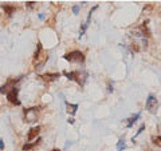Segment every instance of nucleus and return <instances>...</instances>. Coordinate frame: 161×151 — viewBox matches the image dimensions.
<instances>
[{
    "label": "nucleus",
    "mask_w": 161,
    "mask_h": 151,
    "mask_svg": "<svg viewBox=\"0 0 161 151\" xmlns=\"http://www.w3.org/2000/svg\"><path fill=\"white\" fill-rule=\"evenodd\" d=\"M63 58L66 60H69V62H73V63H83L85 62V55L80 51H71V52L64 55Z\"/></svg>",
    "instance_id": "1"
},
{
    "label": "nucleus",
    "mask_w": 161,
    "mask_h": 151,
    "mask_svg": "<svg viewBox=\"0 0 161 151\" xmlns=\"http://www.w3.org/2000/svg\"><path fill=\"white\" fill-rule=\"evenodd\" d=\"M145 107L149 112L152 114H156L157 112V108H158V100L154 95H149L148 99H147V103H145Z\"/></svg>",
    "instance_id": "2"
},
{
    "label": "nucleus",
    "mask_w": 161,
    "mask_h": 151,
    "mask_svg": "<svg viewBox=\"0 0 161 151\" xmlns=\"http://www.w3.org/2000/svg\"><path fill=\"white\" fill-rule=\"evenodd\" d=\"M64 75L67 76V79H70V80H75L78 84H80V86H83L85 84V80H86V76L87 75L86 74H80L79 71H74V72H64Z\"/></svg>",
    "instance_id": "3"
},
{
    "label": "nucleus",
    "mask_w": 161,
    "mask_h": 151,
    "mask_svg": "<svg viewBox=\"0 0 161 151\" xmlns=\"http://www.w3.org/2000/svg\"><path fill=\"white\" fill-rule=\"evenodd\" d=\"M40 107H31V108H26L24 110V115H26V122L31 123L36 120V115L39 112Z\"/></svg>",
    "instance_id": "4"
},
{
    "label": "nucleus",
    "mask_w": 161,
    "mask_h": 151,
    "mask_svg": "<svg viewBox=\"0 0 161 151\" xmlns=\"http://www.w3.org/2000/svg\"><path fill=\"white\" fill-rule=\"evenodd\" d=\"M6 94H7V99L12 104H16V106L20 104V100L18 99V94H19V88L18 87H12L11 90H8Z\"/></svg>",
    "instance_id": "5"
},
{
    "label": "nucleus",
    "mask_w": 161,
    "mask_h": 151,
    "mask_svg": "<svg viewBox=\"0 0 161 151\" xmlns=\"http://www.w3.org/2000/svg\"><path fill=\"white\" fill-rule=\"evenodd\" d=\"M39 131H40V127H39V126H36V127H32V128L28 131L27 140H32L35 137H38V135H39Z\"/></svg>",
    "instance_id": "6"
},
{
    "label": "nucleus",
    "mask_w": 161,
    "mask_h": 151,
    "mask_svg": "<svg viewBox=\"0 0 161 151\" xmlns=\"http://www.w3.org/2000/svg\"><path fill=\"white\" fill-rule=\"evenodd\" d=\"M40 78H42L43 80H46V82H53V80L59 78V74H44Z\"/></svg>",
    "instance_id": "7"
},
{
    "label": "nucleus",
    "mask_w": 161,
    "mask_h": 151,
    "mask_svg": "<svg viewBox=\"0 0 161 151\" xmlns=\"http://www.w3.org/2000/svg\"><path fill=\"white\" fill-rule=\"evenodd\" d=\"M66 107H67V112H71V115H74L78 110V104H70L69 102H66Z\"/></svg>",
    "instance_id": "8"
},
{
    "label": "nucleus",
    "mask_w": 161,
    "mask_h": 151,
    "mask_svg": "<svg viewBox=\"0 0 161 151\" xmlns=\"http://www.w3.org/2000/svg\"><path fill=\"white\" fill-rule=\"evenodd\" d=\"M39 142H40V138L36 140V142H34V143H26V144H24L23 146V151H28V150H31V148H34L35 147V146H38L39 144Z\"/></svg>",
    "instance_id": "9"
},
{
    "label": "nucleus",
    "mask_w": 161,
    "mask_h": 151,
    "mask_svg": "<svg viewBox=\"0 0 161 151\" xmlns=\"http://www.w3.org/2000/svg\"><path fill=\"white\" fill-rule=\"evenodd\" d=\"M138 118H140V114H136L134 117L130 118V119H129V122H128V127H132L133 123H134V122H136V120H137Z\"/></svg>",
    "instance_id": "10"
},
{
    "label": "nucleus",
    "mask_w": 161,
    "mask_h": 151,
    "mask_svg": "<svg viewBox=\"0 0 161 151\" xmlns=\"http://www.w3.org/2000/svg\"><path fill=\"white\" fill-rule=\"evenodd\" d=\"M125 148V140L124 139H119L118 143H117V151H122Z\"/></svg>",
    "instance_id": "11"
},
{
    "label": "nucleus",
    "mask_w": 161,
    "mask_h": 151,
    "mask_svg": "<svg viewBox=\"0 0 161 151\" xmlns=\"http://www.w3.org/2000/svg\"><path fill=\"white\" fill-rule=\"evenodd\" d=\"M40 51H42V44L38 43V48H36V52H35V59H38V58H39Z\"/></svg>",
    "instance_id": "12"
},
{
    "label": "nucleus",
    "mask_w": 161,
    "mask_h": 151,
    "mask_svg": "<svg viewBox=\"0 0 161 151\" xmlns=\"http://www.w3.org/2000/svg\"><path fill=\"white\" fill-rule=\"evenodd\" d=\"M3 8H4V9H6V11H7V13H8V15H11V13H12V11H14V7H8V6H3Z\"/></svg>",
    "instance_id": "13"
},
{
    "label": "nucleus",
    "mask_w": 161,
    "mask_h": 151,
    "mask_svg": "<svg viewBox=\"0 0 161 151\" xmlns=\"http://www.w3.org/2000/svg\"><path fill=\"white\" fill-rule=\"evenodd\" d=\"M144 128H145V126H141V127H140V130H138V131H137V134H136V135H134V138H136V137H137V135H140L141 133H142V131H144ZM134 138H133V139H134Z\"/></svg>",
    "instance_id": "14"
},
{
    "label": "nucleus",
    "mask_w": 161,
    "mask_h": 151,
    "mask_svg": "<svg viewBox=\"0 0 161 151\" xmlns=\"http://www.w3.org/2000/svg\"><path fill=\"white\" fill-rule=\"evenodd\" d=\"M153 142H154V144H157L158 146V147H160V137H157V138H153Z\"/></svg>",
    "instance_id": "15"
},
{
    "label": "nucleus",
    "mask_w": 161,
    "mask_h": 151,
    "mask_svg": "<svg viewBox=\"0 0 161 151\" xmlns=\"http://www.w3.org/2000/svg\"><path fill=\"white\" fill-rule=\"evenodd\" d=\"M26 6H27V8H32V7L35 6V2H28Z\"/></svg>",
    "instance_id": "16"
},
{
    "label": "nucleus",
    "mask_w": 161,
    "mask_h": 151,
    "mask_svg": "<svg viewBox=\"0 0 161 151\" xmlns=\"http://www.w3.org/2000/svg\"><path fill=\"white\" fill-rule=\"evenodd\" d=\"M73 11H74V13H78V12H79V6H75V7L73 8Z\"/></svg>",
    "instance_id": "17"
},
{
    "label": "nucleus",
    "mask_w": 161,
    "mask_h": 151,
    "mask_svg": "<svg viewBox=\"0 0 161 151\" xmlns=\"http://www.w3.org/2000/svg\"><path fill=\"white\" fill-rule=\"evenodd\" d=\"M0 148H2V150L4 148V144H3V140L2 139H0Z\"/></svg>",
    "instance_id": "18"
},
{
    "label": "nucleus",
    "mask_w": 161,
    "mask_h": 151,
    "mask_svg": "<svg viewBox=\"0 0 161 151\" xmlns=\"http://www.w3.org/2000/svg\"><path fill=\"white\" fill-rule=\"evenodd\" d=\"M53 151H59V150H57V148H55V150H53Z\"/></svg>",
    "instance_id": "19"
}]
</instances>
